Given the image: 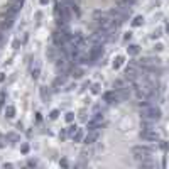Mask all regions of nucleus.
Instances as JSON below:
<instances>
[{"label":"nucleus","mask_w":169,"mask_h":169,"mask_svg":"<svg viewBox=\"0 0 169 169\" xmlns=\"http://www.w3.org/2000/svg\"><path fill=\"white\" fill-rule=\"evenodd\" d=\"M161 117H162V112L156 105H147L142 108V118H145V120L157 122V120H161Z\"/></svg>","instance_id":"obj_1"},{"label":"nucleus","mask_w":169,"mask_h":169,"mask_svg":"<svg viewBox=\"0 0 169 169\" xmlns=\"http://www.w3.org/2000/svg\"><path fill=\"white\" fill-rule=\"evenodd\" d=\"M151 147H145V145H137V147L132 149V154L134 157L139 159V161H145V159H149V156H151Z\"/></svg>","instance_id":"obj_2"},{"label":"nucleus","mask_w":169,"mask_h":169,"mask_svg":"<svg viewBox=\"0 0 169 169\" xmlns=\"http://www.w3.org/2000/svg\"><path fill=\"white\" fill-rule=\"evenodd\" d=\"M103 101L105 103H108V105H112V103H117L118 101V93H117L115 90H108L103 93Z\"/></svg>","instance_id":"obj_3"},{"label":"nucleus","mask_w":169,"mask_h":169,"mask_svg":"<svg viewBox=\"0 0 169 169\" xmlns=\"http://www.w3.org/2000/svg\"><path fill=\"white\" fill-rule=\"evenodd\" d=\"M100 137V132H98V129H91V132L84 137V144H95Z\"/></svg>","instance_id":"obj_4"},{"label":"nucleus","mask_w":169,"mask_h":169,"mask_svg":"<svg viewBox=\"0 0 169 169\" xmlns=\"http://www.w3.org/2000/svg\"><path fill=\"white\" fill-rule=\"evenodd\" d=\"M66 66H68V58H66V54L63 53L56 59V68H58V71H59V69H66Z\"/></svg>","instance_id":"obj_5"},{"label":"nucleus","mask_w":169,"mask_h":169,"mask_svg":"<svg viewBox=\"0 0 169 169\" xmlns=\"http://www.w3.org/2000/svg\"><path fill=\"white\" fill-rule=\"evenodd\" d=\"M125 76L130 79H135V76H137V69H135V64H129L125 68Z\"/></svg>","instance_id":"obj_6"},{"label":"nucleus","mask_w":169,"mask_h":169,"mask_svg":"<svg viewBox=\"0 0 169 169\" xmlns=\"http://www.w3.org/2000/svg\"><path fill=\"white\" fill-rule=\"evenodd\" d=\"M127 53L130 54V56H137V54L140 53V49H139L137 44H130V46L127 48Z\"/></svg>","instance_id":"obj_7"},{"label":"nucleus","mask_w":169,"mask_h":169,"mask_svg":"<svg viewBox=\"0 0 169 169\" xmlns=\"http://www.w3.org/2000/svg\"><path fill=\"white\" fill-rule=\"evenodd\" d=\"M5 117H7V118H14V117H15V107L7 105V108H5Z\"/></svg>","instance_id":"obj_8"},{"label":"nucleus","mask_w":169,"mask_h":169,"mask_svg":"<svg viewBox=\"0 0 169 169\" xmlns=\"http://www.w3.org/2000/svg\"><path fill=\"white\" fill-rule=\"evenodd\" d=\"M123 61H125V58H123V56H117V58L113 59V69H118V68H122V64H123Z\"/></svg>","instance_id":"obj_9"},{"label":"nucleus","mask_w":169,"mask_h":169,"mask_svg":"<svg viewBox=\"0 0 169 169\" xmlns=\"http://www.w3.org/2000/svg\"><path fill=\"white\" fill-rule=\"evenodd\" d=\"M73 140L74 142H81V140H83V130H81V129H78V130L73 134Z\"/></svg>","instance_id":"obj_10"},{"label":"nucleus","mask_w":169,"mask_h":169,"mask_svg":"<svg viewBox=\"0 0 169 169\" xmlns=\"http://www.w3.org/2000/svg\"><path fill=\"white\" fill-rule=\"evenodd\" d=\"M142 24H144V17H142V15L134 17V21H132V26H134V27H140Z\"/></svg>","instance_id":"obj_11"},{"label":"nucleus","mask_w":169,"mask_h":169,"mask_svg":"<svg viewBox=\"0 0 169 169\" xmlns=\"http://www.w3.org/2000/svg\"><path fill=\"white\" fill-rule=\"evenodd\" d=\"M73 76L74 78H81V76H83V71H81L79 68H74L73 69Z\"/></svg>","instance_id":"obj_12"},{"label":"nucleus","mask_w":169,"mask_h":169,"mask_svg":"<svg viewBox=\"0 0 169 169\" xmlns=\"http://www.w3.org/2000/svg\"><path fill=\"white\" fill-rule=\"evenodd\" d=\"M58 115H59V110H53L51 113H49V118H51V120H56Z\"/></svg>","instance_id":"obj_13"},{"label":"nucleus","mask_w":169,"mask_h":169,"mask_svg":"<svg viewBox=\"0 0 169 169\" xmlns=\"http://www.w3.org/2000/svg\"><path fill=\"white\" fill-rule=\"evenodd\" d=\"M73 120H74V113H73V112H69V113H66V122H69V123H71Z\"/></svg>","instance_id":"obj_14"},{"label":"nucleus","mask_w":169,"mask_h":169,"mask_svg":"<svg viewBox=\"0 0 169 169\" xmlns=\"http://www.w3.org/2000/svg\"><path fill=\"white\" fill-rule=\"evenodd\" d=\"M91 93H95V95H96V93H100V84H98V83L93 84V88H91Z\"/></svg>","instance_id":"obj_15"},{"label":"nucleus","mask_w":169,"mask_h":169,"mask_svg":"<svg viewBox=\"0 0 169 169\" xmlns=\"http://www.w3.org/2000/svg\"><path fill=\"white\" fill-rule=\"evenodd\" d=\"M4 103H5V91H2V93H0V108L4 107Z\"/></svg>","instance_id":"obj_16"},{"label":"nucleus","mask_w":169,"mask_h":169,"mask_svg":"<svg viewBox=\"0 0 169 169\" xmlns=\"http://www.w3.org/2000/svg\"><path fill=\"white\" fill-rule=\"evenodd\" d=\"M161 32H162L161 29H156V31L152 32V39H157V37H161Z\"/></svg>","instance_id":"obj_17"},{"label":"nucleus","mask_w":169,"mask_h":169,"mask_svg":"<svg viewBox=\"0 0 169 169\" xmlns=\"http://www.w3.org/2000/svg\"><path fill=\"white\" fill-rule=\"evenodd\" d=\"M76 130H78V127H76V125H73V127H69V135H73V134L76 132Z\"/></svg>","instance_id":"obj_18"},{"label":"nucleus","mask_w":169,"mask_h":169,"mask_svg":"<svg viewBox=\"0 0 169 169\" xmlns=\"http://www.w3.org/2000/svg\"><path fill=\"white\" fill-rule=\"evenodd\" d=\"M22 152H24V154H27V152H29V145H27V144H24V145H22Z\"/></svg>","instance_id":"obj_19"},{"label":"nucleus","mask_w":169,"mask_h":169,"mask_svg":"<svg viewBox=\"0 0 169 169\" xmlns=\"http://www.w3.org/2000/svg\"><path fill=\"white\" fill-rule=\"evenodd\" d=\"M156 49H157V51H162L164 46H162V44H157V46H156Z\"/></svg>","instance_id":"obj_20"},{"label":"nucleus","mask_w":169,"mask_h":169,"mask_svg":"<svg viewBox=\"0 0 169 169\" xmlns=\"http://www.w3.org/2000/svg\"><path fill=\"white\" fill-rule=\"evenodd\" d=\"M130 36H132V34H130V32H127V34H125V37H123V39H125V41H129V39H130Z\"/></svg>","instance_id":"obj_21"},{"label":"nucleus","mask_w":169,"mask_h":169,"mask_svg":"<svg viewBox=\"0 0 169 169\" xmlns=\"http://www.w3.org/2000/svg\"><path fill=\"white\" fill-rule=\"evenodd\" d=\"M4 79H5V74H4V73H0V83H2Z\"/></svg>","instance_id":"obj_22"},{"label":"nucleus","mask_w":169,"mask_h":169,"mask_svg":"<svg viewBox=\"0 0 169 169\" xmlns=\"http://www.w3.org/2000/svg\"><path fill=\"white\" fill-rule=\"evenodd\" d=\"M48 2H49V0H41V4H42V5H46Z\"/></svg>","instance_id":"obj_23"},{"label":"nucleus","mask_w":169,"mask_h":169,"mask_svg":"<svg viewBox=\"0 0 169 169\" xmlns=\"http://www.w3.org/2000/svg\"><path fill=\"white\" fill-rule=\"evenodd\" d=\"M166 29H168V31H169V24H168V26H166Z\"/></svg>","instance_id":"obj_24"}]
</instances>
